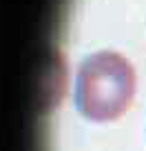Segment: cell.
<instances>
[{
  "mask_svg": "<svg viewBox=\"0 0 146 151\" xmlns=\"http://www.w3.org/2000/svg\"><path fill=\"white\" fill-rule=\"evenodd\" d=\"M135 69L115 51H98L82 60L73 102L86 120L111 122L126 113L135 96Z\"/></svg>",
  "mask_w": 146,
  "mask_h": 151,
  "instance_id": "obj_1",
  "label": "cell"
}]
</instances>
